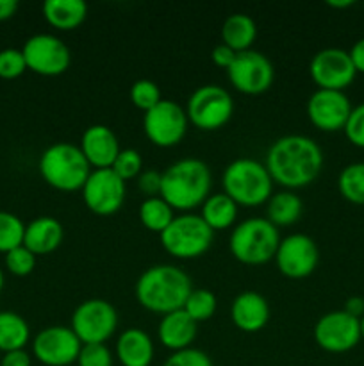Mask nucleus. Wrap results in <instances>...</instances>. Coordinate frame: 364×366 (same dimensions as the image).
<instances>
[{
  "mask_svg": "<svg viewBox=\"0 0 364 366\" xmlns=\"http://www.w3.org/2000/svg\"><path fill=\"white\" fill-rule=\"evenodd\" d=\"M323 150L313 138L288 134L271 143L264 167L270 172L273 182L295 192L316 181L323 168Z\"/></svg>",
  "mask_w": 364,
  "mask_h": 366,
  "instance_id": "nucleus-1",
  "label": "nucleus"
},
{
  "mask_svg": "<svg viewBox=\"0 0 364 366\" xmlns=\"http://www.w3.org/2000/svg\"><path fill=\"white\" fill-rule=\"evenodd\" d=\"M213 174L211 168L196 157H184L175 161L164 172H161L159 197L171 207L182 213L202 207L209 199Z\"/></svg>",
  "mask_w": 364,
  "mask_h": 366,
  "instance_id": "nucleus-2",
  "label": "nucleus"
},
{
  "mask_svg": "<svg viewBox=\"0 0 364 366\" xmlns=\"http://www.w3.org/2000/svg\"><path fill=\"white\" fill-rule=\"evenodd\" d=\"M189 275L175 264H156L139 275L136 282V300L143 310L168 315L182 310L191 293Z\"/></svg>",
  "mask_w": 364,
  "mask_h": 366,
  "instance_id": "nucleus-3",
  "label": "nucleus"
},
{
  "mask_svg": "<svg viewBox=\"0 0 364 366\" xmlns=\"http://www.w3.org/2000/svg\"><path fill=\"white\" fill-rule=\"evenodd\" d=\"M39 174L50 188L57 192H81L93 168L79 145L59 142L46 147L39 157Z\"/></svg>",
  "mask_w": 364,
  "mask_h": 366,
  "instance_id": "nucleus-4",
  "label": "nucleus"
},
{
  "mask_svg": "<svg viewBox=\"0 0 364 366\" xmlns=\"http://www.w3.org/2000/svg\"><path fill=\"white\" fill-rule=\"evenodd\" d=\"M273 179L264 163L252 157H239L228 163L221 175L225 195L231 197L238 206H263L273 195Z\"/></svg>",
  "mask_w": 364,
  "mask_h": 366,
  "instance_id": "nucleus-5",
  "label": "nucleus"
},
{
  "mask_svg": "<svg viewBox=\"0 0 364 366\" xmlns=\"http://www.w3.org/2000/svg\"><path fill=\"white\" fill-rule=\"evenodd\" d=\"M280 243L278 229L266 218H246L231 232L228 249L236 261L248 267H261L275 259Z\"/></svg>",
  "mask_w": 364,
  "mask_h": 366,
  "instance_id": "nucleus-6",
  "label": "nucleus"
},
{
  "mask_svg": "<svg viewBox=\"0 0 364 366\" xmlns=\"http://www.w3.org/2000/svg\"><path fill=\"white\" fill-rule=\"evenodd\" d=\"M161 245L177 259H196L211 249L214 231L200 214L182 213L159 234Z\"/></svg>",
  "mask_w": 364,
  "mask_h": 366,
  "instance_id": "nucleus-7",
  "label": "nucleus"
},
{
  "mask_svg": "<svg viewBox=\"0 0 364 366\" xmlns=\"http://www.w3.org/2000/svg\"><path fill=\"white\" fill-rule=\"evenodd\" d=\"M186 114L189 124L200 131H218L234 114V100L223 86L203 84L188 99Z\"/></svg>",
  "mask_w": 364,
  "mask_h": 366,
  "instance_id": "nucleus-8",
  "label": "nucleus"
},
{
  "mask_svg": "<svg viewBox=\"0 0 364 366\" xmlns=\"http://www.w3.org/2000/svg\"><path fill=\"white\" fill-rule=\"evenodd\" d=\"M70 327L82 345L106 343L116 332L118 313L107 300L88 299L75 307Z\"/></svg>",
  "mask_w": 364,
  "mask_h": 366,
  "instance_id": "nucleus-9",
  "label": "nucleus"
},
{
  "mask_svg": "<svg viewBox=\"0 0 364 366\" xmlns=\"http://www.w3.org/2000/svg\"><path fill=\"white\" fill-rule=\"evenodd\" d=\"M188 114L175 100H161L143 114V131L150 143L161 149L178 145L188 132Z\"/></svg>",
  "mask_w": 364,
  "mask_h": 366,
  "instance_id": "nucleus-10",
  "label": "nucleus"
},
{
  "mask_svg": "<svg viewBox=\"0 0 364 366\" xmlns=\"http://www.w3.org/2000/svg\"><path fill=\"white\" fill-rule=\"evenodd\" d=\"M21 54L27 63V70L43 77H57L68 70L71 54L66 43L54 34H34L24 43Z\"/></svg>",
  "mask_w": 364,
  "mask_h": 366,
  "instance_id": "nucleus-11",
  "label": "nucleus"
},
{
  "mask_svg": "<svg viewBox=\"0 0 364 366\" xmlns=\"http://www.w3.org/2000/svg\"><path fill=\"white\" fill-rule=\"evenodd\" d=\"M81 192L82 200L91 213L96 217H111L123 206L127 186L111 168H103L91 170Z\"/></svg>",
  "mask_w": 364,
  "mask_h": 366,
  "instance_id": "nucleus-12",
  "label": "nucleus"
},
{
  "mask_svg": "<svg viewBox=\"0 0 364 366\" xmlns=\"http://www.w3.org/2000/svg\"><path fill=\"white\" fill-rule=\"evenodd\" d=\"M314 342L321 350L330 354H345L355 349L360 342V322L346 311L325 313L314 325Z\"/></svg>",
  "mask_w": 364,
  "mask_h": 366,
  "instance_id": "nucleus-13",
  "label": "nucleus"
},
{
  "mask_svg": "<svg viewBox=\"0 0 364 366\" xmlns=\"http://www.w3.org/2000/svg\"><path fill=\"white\" fill-rule=\"evenodd\" d=\"M82 343L71 327L50 325L32 340V357L45 366H70L77 363Z\"/></svg>",
  "mask_w": 364,
  "mask_h": 366,
  "instance_id": "nucleus-14",
  "label": "nucleus"
},
{
  "mask_svg": "<svg viewBox=\"0 0 364 366\" xmlns=\"http://www.w3.org/2000/svg\"><path fill=\"white\" fill-rule=\"evenodd\" d=\"M228 82L243 95H261L273 84L275 70L271 61L257 50H246L236 56L227 70Z\"/></svg>",
  "mask_w": 364,
  "mask_h": 366,
  "instance_id": "nucleus-15",
  "label": "nucleus"
},
{
  "mask_svg": "<svg viewBox=\"0 0 364 366\" xmlns=\"http://www.w3.org/2000/svg\"><path fill=\"white\" fill-rule=\"evenodd\" d=\"M320 263V250L310 236L295 232L280 239L275 252V264L288 279H305L314 274Z\"/></svg>",
  "mask_w": 364,
  "mask_h": 366,
  "instance_id": "nucleus-16",
  "label": "nucleus"
},
{
  "mask_svg": "<svg viewBox=\"0 0 364 366\" xmlns=\"http://www.w3.org/2000/svg\"><path fill=\"white\" fill-rule=\"evenodd\" d=\"M309 74L318 89L334 92H345L357 77L350 54L335 46H328L314 54L309 63Z\"/></svg>",
  "mask_w": 364,
  "mask_h": 366,
  "instance_id": "nucleus-17",
  "label": "nucleus"
},
{
  "mask_svg": "<svg viewBox=\"0 0 364 366\" xmlns=\"http://www.w3.org/2000/svg\"><path fill=\"white\" fill-rule=\"evenodd\" d=\"M350 113H352V102L345 92L316 89L307 100V118L318 131H343Z\"/></svg>",
  "mask_w": 364,
  "mask_h": 366,
  "instance_id": "nucleus-18",
  "label": "nucleus"
},
{
  "mask_svg": "<svg viewBox=\"0 0 364 366\" xmlns=\"http://www.w3.org/2000/svg\"><path fill=\"white\" fill-rule=\"evenodd\" d=\"M79 149L82 150L93 170L111 168L120 154V142L107 125L96 124L84 131Z\"/></svg>",
  "mask_w": 364,
  "mask_h": 366,
  "instance_id": "nucleus-19",
  "label": "nucleus"
},
{
  "mask_svg": "<svg viewBox=\"0 0 364 366\" xmlns=\"http://www.w3.org/2000/svg\"><path fill=\"white\" fill-rule=\"evenodd\" d=\"M232 324L243 332H259L270 322L268 300L257 292H243L231 304Z\"/></svg>",
  "mask_w": 364,
  "mask_h": 366,
  "instance_id": "nucleus-20",
  "label": "nucleus"
},
{
  "mask_svg": "<svg viewBox=\"0 0 364 366\" xmlns=\"http://www.w3.org/2000/svg\"><path fill=\"white\" fill-rule=\"evenodd\" d=\"M196 322L189 318V315L184 310L171 311L161 318L157 325V340L164 349L171 352L189 349L193 342L196 340Z\"/></svg>",
  "mask_w": 364,
  "mask_h": 366,
  "instance_id": "nucleus-21",
  "label": "nucleus"
},
{
  "mask_svg": "<svg viewBox=\"0 0 364 366\" xmlns=\"http://www.w3.org/2000/svg\"><path fill=\"white\" fill-rule=\"evenodd\" d=\"M153 356V342L143 329L128 327L118 336L114 357L121 366H150Z\"/></svg>",
  "mask_w": 364,
  "mask_h": 366,
  "instance_id": "nucleus-22",
  "label": "nucleus"
},
{
  "mask_svg": "<svg viewBox=\"0 0 364 366\" xmlns=\"http://www.w3.org/2000/svg\"><path fill=\"white\" fill-rule=\"evenodd\" d=\"M63 238L64 229L59 220L52 217H39L25 225L24 247H27L34 256H46L59 249Z\"/></svg>",
  "mask_w": 364,
  "mask_h": 366,
  "instance_id": "nucleus-23",
  "label": "nucleus"
},
{
  "mask_svg": "<svg viewBox=\"0 0 364 366\" xmlns=\"http://www.w3.org/2000/svg\"><path fill=\"white\" fill-rule=\"evenodd\" d=\"M43 16L57 31H74L84 24L88 4L82 0H46L43 4Z\"/></svg>",
  "mask_w": 364,
  "mask_h": 366,
  "instance_id": "nucleus-24",
  "label": "nucleus"
},
{
  "mask_svg": "<svg viewBox=\"0 0 364 366\" xmlns=\"http://www.w3.org/2000/svg\"><path fill=\"white\" fill-rule=\"evenodd\" d=\"M257 38V25L248 14H231L221 25V43L231 46L236 54L252 50Z\"/></svg>",
  "mask_w": 364,
  "mask_h": 366,
  "instance_id": "nucleus-25",
  "label": "nucleus"
},
{
  "mask_svg": "<svg viewBox=\"0 0 364 366\" xmlns=\"http://www.w3.org/2000/svg\"><path fill=\"white\" fill-rule=\"evenodd\" d=\"M303 211L302 199L291 189L273 193L266 202V220L275 227H288L300 220Z\"/></svg>",
  "mask_w": 364,
  "mask_h": 366,
  "instance_id": "nucleus-26",
  "label": "nucleus"
},
{
  "mask_svg": "<svg viewBox=\"0 0 364 366\" xmlns=\"http://www.w3.org/2000/svg\"><path fill=\"white\" fill-rule=\"evenodd\" d=\"M238 204L231 199L228 195L221 193H214L209 195V199L202 204V220L216 231H225V229L232 227L238 218Z\"/></svg>",
  "mask_w": 364,
  "mask_h": 366,
  "instance_id": "nucleus-27",
  "label": "nucleus"
},
{
  "mask_svg": "<svg viewBox=\"0 0 364 366\" xmlns=\"http://www.w3.org/2000/svg\"><path fill=\"white\" fill-rule=\"evenodd\" d=\"M31 329L25 318L14 311H0V350L4 354L25 349Z\"/></svg>",
  "mask_w": 364,
  "mask_h": 366,
  "instance_id": "nucleus-28",
  "label": "nucleus"
},
{
  "mask_svg": "<svg viewBox=\"0 0 364 366\" xmlns=\"http://www.w3.org/2000/svg\"><path fill=\"white\" fill-rule=\"evenodd\" d=\"M173 209L161 197H148L139 206V222L150 232H161L173 222Z\"/></svg>",
  "mask_w": 364,
  "mask_h": 366,
  "instance_id": "nucleus-29",
  "label": "nucleus"
},
{
  "mask_svg": "<svg viewBox=\"0 0 364 366\" xmlns=\"http://www.w3.org/2000/svg\"><path fill=\"white\" fill-rule=\"evenodd\" d=\"M338 189L343 199L364 206V163H352L339 172Z\"/></svg>",
  "mask_w": 364,
  "mask_h": 366,
  "instance_id": "nucleus-30",
  "label": "nucleus"
},
{
  "mask_svg": "<svg viewBox=\"0 0 364 366\" xmlns=\"http://www.w3.org/2000/svg\"><path fill=\"white\" fill-rule=\"evenodd\" d=\"M216 307L218 300L213 292H209V290L206 288H196L191 290V293H189L188 300H186L182 310L189 315L191 320L200 324V322H206L209 320V318H213L214 313H216Z\"/></svg>",
  "mask_w": 364,
  "mask_h": 366,
  "instance_id": "nucleus-31",
  "label": "nucleus"
},
{
  "mask_svg": "<svg viewBox=\"0 0 364 366\" xmlns=\"http://www.w3.org/2000/svg\"><path fill=\"white\" fill-rule=\"evenodd\" d=\"M25 224L9 211H0V252L7 254L24 245Z\"/></svg>",
  "mask_w": 364,
  "mask_h": 366,
  "instance_id": "nucleus-32",
  "label": "nucleus"
},
{
  "mask_svg": "<svg viewBox=\"0 0 364 366\" xmlns=\"http://www.w3.org/2000/svg\"><path fill=\"white\" fill-rule=\"evenodd\" d=\"M131 100L138 109L146 113L156 107L163 100V97H161V89L156 82L150 79H139L131 86Z\"/></svg>",
  "mask_w": 364,
  "mask_h": 366,
  "instance_id": "nucleus-33",
  "label": "nucleus"
},
{
  "mask_svg": "<svg viewBox=\"0 0 364 366\" xmlns=\"http://www.w3.org/2000/svg\"><path fill=\"white\" fill-rule=\"evenodd\" d=\"M4 259H6L7 272H11L16 277H27V275H31L34 272L38 256H34L27 247L20 245L11 250V252H7Z\"/></svg>",
  "mask_w": 364,
  "mask_h": 366,
  "instance_id": "nucleus-34",
  "label": "nucleus"
},
{
  "mask_svg": "<svg viewBox=\"0 0 364 366\" xmlns=\"http://www.w3.org/2000/svg\"><path fill=\"white\" fill-rule=\"evenodd\" d=\"M143 168L141 154L134 149H125L120 150L116 161L113 163L111 170L121 179V181H131V179L139 177Z\"/></svg>",
  "mask_w": 364,
  "mask_h": 366,
  "instance_id": "nucleus-35",
  "label": "nucleus"
},
{
  "mask_svg": "<svg viewBox=\"0 0 364 366\" xmlns=\"http://www.w3.org/2000/svg\"><path fill=\"white\" fill-rule=\"evenodd\" d=\"M25 70H27V63H25V57L21 54V50H0V79L13 81V79H18L20 75H24Z\"/></svg>",
  "mask_w": 364,
  "mask_h": 366,
  "instance_id": "nucleus-36",
  "label": "nucleus"
},
{
  "mask_svg": "<svg viewBox=\"0 0 364 366\" xmlns=\"http://www.w3.org/2000/svg\"><path fill=\"white\" fill-rule=\"evenodd\" d=\"M79 366H113L114 356L106 343H89L82 345L77 357Z\"/></svg>",
  "mask_w": 364,
  "mask_h": 366,
  "instance_id": "nucleus-37",
  "label": "nucleus"
},
{
  "mask_svg": "<svg viewBox=\"0 0 364 366\" xmlns=\"http://www.w3.org/2000/svg\"><path fill=\"white\" fill-rule=\"evenodd\" d=\"M163 366H213V361L203 350L189 347L178 352H171Z\"/></svg>",
  "mask_w": 364,
  "mask_h": 366,
  "instance_id": "nucleus-38",
  "label": "nucleus"
},
{
  "mask_svg": "<svg viewBox=\"0 0 364 366\" xmlns=\"http://www.w3.org/2000/svg\"><path fill=\"white\" fill-rule=\"evenodd\" d=\"M343 131H345L346 139H348L353 147L364 149V102L352 107V113H350Z\"/></svg>",
  "mask_w": 364,
  "mask_h": 366,
  "instance_id": "nucleus-39",
  "label": "nucleus"
},
{
  "mask_svg": "<svg viewBox=\"0 0 364 366\" xmlns=\"http://www.w3.org/2000/svg\"><path fill=\"white\" fill-rule=\"evenodd\" d=\"M138 188L148 197H159L161 193V172L146 170L141 172L138 177Z\"/></svg>",
  "mask_w": 364,
  "mask_h": 366,
  "instance_id": "nucleus-40",
  "label": "nucleus"
},
{
  "mask_svg": "<svg viewBox=\"0 0 364 366\" xmlns=\"http://www.w3.org/2000/svg\"><path fill=\"white\" fill-rule=\"evenodd\" d=\"M236 56H238V54H236L231 46L223 45V43L214 46L213 52H211V59H213V63L216 64L218 68H225V70L231 68V64L234 63Z\"/></svg>",
  "mask_w": 364,
  "mask_h": 366,
  "instance_id": "nucleus-41",
  "label": "nucleus"
},
{
  "mask_svg": "<svg viewBox=\"0 0 364 366\" xmlns=\"http://www.w3.org/2000/svg\"><path fill=\"white\" fill-rule=\"evenodd\" d=\"M32 365V356L25 349L21 350H13V352L4 354L0 366H31Z\"/></svg>",
  "mask_w": 364,
  "mask_h": 366,
  "instance_id": "nucleus-42",
  "label": "nucleus"
},
{
  "mask_svg": "<svg viewBox=\"0 0 364 366\" xmlns=\"http://www.w3.org/2000/svg\"><path fill=\"white\" fill-rule=\"evenodd\" d=\"M350 59H352L353 66H355L357 74H364V38L357 39L348 50Z\"/></svg>",
  "mask_w": 364,
  "mask_h": 366,
  "instance_id": "nucleus-43",
  "label": "nucleus"
},
{
  "mask_svg": "<svg viewBox=\"0 0 364 366\" xmlns=\"http://www.w3.org/2000/svg\"><path fill=\"white\" fill-rule=\"evenodd\" d=\"M343 311H346L348 315L360 320L364 317V299L363 297H350L345 302V310Z\"/></svg>",
  "mask_w": 364,
  "mask_h": 366,
  "instance_id": "nucleus-44",
  "label": "nucleus"
},
{
  "mask_svg": "<svg viewBox=\"0 0 364 366\" xmlns=\"http://www.w3.org/2000/svg\"><path fill=\"white\" fill-rule=\"evenodd\" d=\"M18 11L16 0H0V21L13 18Z\"/></svg>",
  "mask_w": 364,
  "mask_h": 366,
  "instance_id": "nucleus-45",
  "label": "nucleus"
},
{
  "mask_svg": "<svg viewBox=\"0 0 364 366\" xmlns=\"http://www.w3.org/2000/svg\"><path fill=\"white\" fill-rule=\"evenodd\" d=\"M353 0H328L327 6L328 7H334V9H346V7H352L353 6Z\"/></svg>",
  "mask_w": 364,
  "mask_h": 366,
  "instance_id": "nucleus-46",
  "label": "nucleus"
},
{
  "mask_svg": "<svg viewBox=\"0 0 364 366\" xmlns=\"http://www.w3.org/2000/svg\"><path fill=\"white\" fill-rule=\"evenodd\" d=\"M4 285H6V277H4V272H2V268H0V293H2Z\"/></svg>",
  "mask_w": 364,
  "mask_h": 366,
  "instance_id": "nucleus-47",
  "label": "nucleus"
},
{
  "mask_svg": "<svg viewBox=\"0 0 364 366\" xmlns=\"http://www.w3.org/2000/svg\"><path fill=\"white\" fill-rule=\"evenodd\" d=\"M360 340H364V317L360 318Z\"/></svg>",
  "mask_w": 364,
  "mask_h": 366,
  "instance_id": "nucleus-48",
  "label": "nucleus"
}]
</instances>
